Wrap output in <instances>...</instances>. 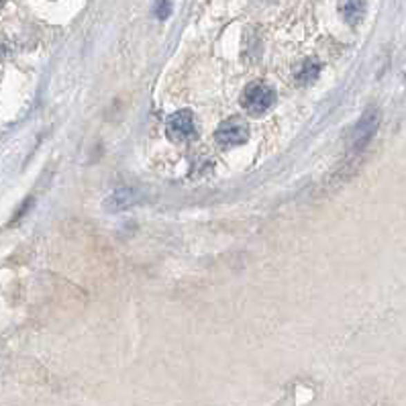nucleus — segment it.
Instances as JSON below:
<instances>
[{
	"label": "nucleus",
	"mask_w": 406,
	"mask_h": 406,
	"mask_svg": "<svg viewBox=\"0 0 406 406\" xmlns=\"http://www.w3.org/2000/svg\"><path fill=\"white\" fill-rule=\"evenodd\" d=\"M273 102H276V92L271 90L268 84H262V82L249 84L241 94V106L253 117L268 113L273 106Z\"/></svg>",
	"instance_id": "nucleus-1"
},
{
	"label": "nucleus",
	"mask_w": 406,
	"mask_h": 406,
	"mask_svg": "<svg viewBox=\"0 0 406 406\" xmlns=\"http://www.w3.org/2000/svg\"><path fill=\"white\" fill-rule=\"evenodd\" d=\"M215 137H217L219 145H223V147L243 145L249 139V127L243 119H229L225 123H221Z\"/></svg>",
	"instance_id": "nucleus-2"
},
{
	"label": "nucleus",
	"mask_w": 406,
	"mask_h": 406,
	"mask_svg": "<svg viewBox=\"0 0 406 406\" xmlns=\"http://www.w3.org/2000/svg\"><path fill=\"white\" fill-rule=\"evenodd\" d=\"M378 127H380V113L376 108H369L361 117L358 127L354 129V145H356V149H363L367 145V141L378 131Z\"/></svg>",
	"instance_id": "nucleus-3"
},
{
	"label": "nucleus",
	"mask_w": 406,
	"mask_h": 406,
	"mask_svg": "<svg viewBox=\"0 0 406 406\" xmlns=\"http://www.w3.org/2000/svg\"><path fill=\"white\" fill-rule=\"evenodd\" d=\"M168 131L174 139H190L194 135L196 127H194V117L190 110H182L176 113L168 119Z\"/></svg>",
	"instance_id": "nucleus-4"
},
{
	"label": "nucleus",
	"mask_w": 406,
	"mask_h": 406,
	"mask_svg": "<svg viewBox=\"0 0 406 406\" xmlns=\"http://www.w3.org/2000/svg\"><path fill=\"white\" fill-rule=\"evenodd\" d=\"M339 10L349 25H358L365 14V2L363 0H341Z\"/></svg>",
	"instance_id": "nucleus-5"
},
{
	"label": "nucleus",
	"mask_w": 406,
	"mask_h": 406,
	"mask_svg": "<svg viewBox=\"0 0 406 406\" xmlns=\"http://www.w3.org/2000/svg\"><path fill=\"white\" fill-rule=\"evenodd\" d=\"M133 200H135V192L129 190V188H121V190L113 192V194L106 198V209H108V211H121V209L133 204Z\"/></svg>",
	"instance_id": "nucleus-6"
},
{
	"label": "nucleus",
	"mask_w": 406,
	"mask_h": 406,
	"mask_svg": "<svg viewBox=\"0 0 406 406\" xmlns=\"http://www.w3.org/2000/svg\"><path fill=\"white\" fill-rule=\"evenodd\" d=\"M320 74V64L316 59H307L298 70H296V80L300 84H313Z\"/></svg>",
	"instance_id": "nucleus-7"
},
{
	"label": "nucleus",
	"mask_w": 406,
	"mask_h": 406,
	"mask_svg": "<svg viewBox=\"0 0 406 406\" xmlns=\"http://www.w3.org/2000/svg\"><path fill=\"white\" fill-rule=\"evenodd\" d=\"M170 12H172V2H170V0H160V2H157V8H155V14H157L160 19H166Z\"/></svg>",
	"instance_id": "nucleus-8"
},
{
	"label": "nucleus",
	"mask_w": 406,
	"mask_h": 406,
	"mask_svg": "<svg viewBox=\"0 0 406 406\" xmlns=\"http://www.w3.org/2000/svg\"><path fill=\"white\" fill-rule=\"evenodd\" d=\"M6 2H8V0H0V8H2V6H4Z\"/></svg>",
	"instance_id": "nucleus-9"
}]
</instances>
